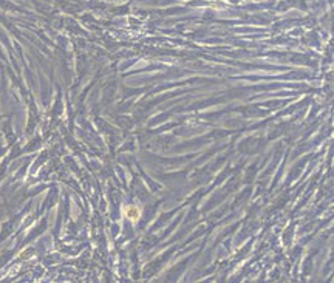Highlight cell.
<instances>
[{
    "label": "cell",
    "instance_id": "cell-1",
    "mask_svg": "<svg viewBox=\"0 0 334 283\" xmlns=\"http://www.w3.org/2000/svg\"><path fill=\"white\" fill-rule=\"evenodd\" d=\"M127 217L132 218V220L139 218V210H138L136 207H127Z\"/></svg>",
    "mask_w": 334,
    "mask_h": 283
}]
</instances>
